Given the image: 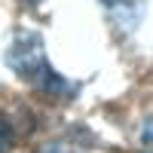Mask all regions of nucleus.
<instances>
[{
  "label": "nucleus",
  "instance_id": "nucleus-1",
  "mask_svg": "<svg viewBox=\"0 0 153 153\" xmlns=\"http://www.w3.org/2000/svg\"><path fill=\"white\" fill-rule=\"evenodd\" d=\"M6 68L25 80L31 89L43 95H52V98H74L80 95V83L65 80L46 58V46H43V37L37 31H19L12 37V43L6 49Z\"/></svg>",
  "mask_w": 153,
  "mask_h": 153
},
{
  "label": "nucleus",
  "instance_id": "nucleus-2",
  "mask_svg": "<svg viewBox=\"0 0 153 153\" xmlns=\"http://www.w3.org/2000/svg\"><path fill=\"white\" fill-rule=\"evenodd\" d=\"M107 6L110 22L117 25L123 34H132L138 28V22L144 16V0H101Z\"/></svg>",
  "mask_w": 153,
  "mask_h": 153
},
{
  "label": "nucleus",
  "instance_id": "nucleus-3",
  "mask_svg": "<svg viewBox=\"0 0 153 153\" xmlns=\"http://www.w3.org/2000/svg\"><path fill=\"white\" fill-rule=\"evenodd\" d=\"M16 135H19V132H16V126H12V120L0 113V153H9V150H12Z\"/></svg>",
  "mask_w": 153,
  "mask_h": 153
},
{
  "label": "nucleus",
  "instance_id": "nucleus-4",
  "mask_svg": "<svg viewBox=\"0 0 153 153\" xmlns=\"http://www.w3.org/2000/svg\"><path fill=\"white\" fill-rule=\"evenodd\" d=\"M40 153H74L68 144H49V147H43Z\"/></svg>",
  "mask_w": 153,
  "mask_h": 153
}]
</instances>
